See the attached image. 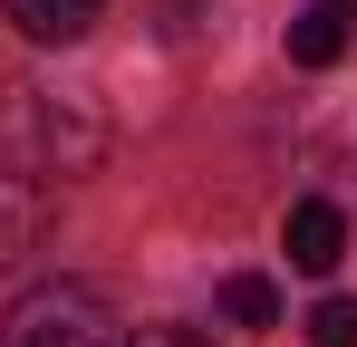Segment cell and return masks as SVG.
<instances>
[{
	"mask_svg": "<svg viewBox=\"0 0 357 347\" xmlns=\"http://www.w3.org/2000/svg\"><path fill=\"white\" fill-rule=\"evenodd\" d=\"M309 347H357V299H319L309 309Z\"/></svg>",
	"mask_w": 357,
	"mask_h": 347,
	"instance_id": "obj_7",
	"label": "cell"
},
{
	"mask_svg": "<svg viewBox=\"0 0 357 347\" xmlns=\"http://www.w3.org/2000/svg\"><path fill=\"white\" fill-rule=\"evenodd\" d=\"M135 347H213L203 328H135Z\"/></svg>",
	"mask_w": 357,
	"mask_h": 347,
	"instance_id": "obj_8",
	"label": "cell"
},
{
	"mask_svg": "<svg viewBox=\"0 0 357 347\" xmlns=\"http://www.w3.org/2000/svg\"><path fill=\"white\" fill-rule=\"evenodd\" d=\"M0 347H126V328L87 280H39V289H20Z\"/></svg>",
	"mask_w": 357,
	"mask_h": 347,
	"instance_id": "obj_1",
	"label": "cell"
},
{
	"mask_svg": "<svg viewBox=\"0 0 357 347\" xmlns=\"http://www.w3.org/2000/svg\"><path fill=\"white\" fill-rule=\"evenodd\" d=\"M280 251H290V270L328 280V270L348 261V213H338V203H290V222H280Z\"/></svg>",
	"mask_w": 357,
	"mask_h": 347,
	"instance_id": "obj_2",
	"label": "cell"
},
{
	"mask_svg": "<svg viewBox=\"0 0 357 347\" xmlns=\"http://www.w3.org/2000/svg\"><path fill=\"white\" fill-rule=\"evenodd\" d=\"M39 222H49V203H39V193H10V183H0V261H10L20 241H39Z\"/></svg>",
	"mask_w": 357,
	"mask_h": 347,
	"instance_id": "obj_6",
	"label": "cell"
},
{
	"mask_svg": "<svg viewBox=\"0 0 357 347\" xmlns=\"http://www.w3.org/2000/svg\"><path fill=\"white\" fill-rule=\"evenodd\" d=\"M348 29H357V0H309V10L290 20V58L299 68H338Z\"/></svg>",
	"mask_w": 357,
	"mask_h": 347,
	"instance_id": "obj_3",
	"label": "cell"
},
{
	"mask_svg": "<svg viewBox=\"0 0 357 347\" xmlns=\"http://www.w3.org/2000/svg\"><path fill=\"white\" fill-rule=\"evenodd\" d=\"M222 318L232 328H280V289L261 280V270H232L222 280Z\"/></svg>",
	"mask_w": 357,
	"mask_h": 347,
	"instance_id": "obj_5",
	"label": "cell"
},
{
	"mask_svg": "<svg viewBox=\"0 0 357 347\" xmlns=\"http://www.w3.org/2000/svg\"><path fill=\"white\" fill-rule=\"evenodd\" d=\"M10 20H20L29 39H87V29L107 20V0H10Z\"/></svg>",
	"mask_w": 357,
	"mask_h": 347,
	"instance_id": "obj_4",
	"label": "cell"
}]
</instances>
